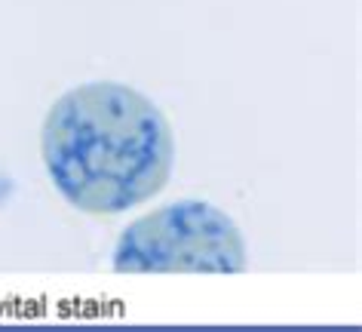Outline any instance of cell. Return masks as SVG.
I'll list each match as a JSON object with an SVG mask.
<instances>
[{"mask_svg": "<svg viewBox=\"0 0 362 332\" xmlns=\"http://www.w3.org/2000/svg\"><path fill=\"white\" fill-rule=\"evenodd\" d=\"M249 265L237 222L206 200H178L135 219L114 246L117 274H240Z\"/></svg>", "mask_w": 362, "mask_h": 332, "instance_id": "7a4b0ae2", "label": "cell"}, {"mask_svg": "<svg viewBox=\"0 0 362 332\" xmlns=\"http://www.w3.org/2000/svg\"><path fill=\"white\" fill-rule=\"evenodd\" d=\"M40 157L74 210L117 215L169 185L175 136L144 93L95 80L52 102L40 130Z\"/></svg>", "mask_w": 362, "mask_h": 332, "instance_id": "6da1fadb", "label": "cell"}]
</instances>
